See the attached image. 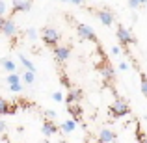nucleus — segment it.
Returning a JSON list of instances; mask_svg holds the SVG:
<instances>
[{"label":"nucleus","instance_id":"f257e3e1","mask_svg":"<svg viewBox=\"0 0 147 143\" xmlns=\"http://www.w3.org/2000/svg\"><path fill=\"white\" fill-rule=\"evenodd\" d=\"M43 43L49 45V47H58V41H60L61 34L54 28H43Z\"/></svg>","mask_w":147,"mask_h":143},{"label":"nucleus","instance_id":"f03ea898","mask_svg":"<svg viewBox=\"0 0 147 143\" xmlns=\"http://www.w3.org/2000/svg\"><path fill=\"white\" fill-rule=\"evenodd\" d=\"M129 111H130L129 104H127L125 100H119V99L110 106V115L112 117H123V115H127Z\"/></svg>","mask_w":147,"mask_h":143},{"label":"nucleus","instance_id":"7ed1b4c3","mask_svg":"<svg viewBox=\"0 0 147 143\" xmlns=\"http://www.w3.org/2000/svg\"><path fill=\"white\" fill-rule=\"evenodd\" d=\"M76 34H78L82 39L88 41H97V36H95V30L88 24H76Z\"/></svg>","mask_w":147,"mask_h":143},{"label":"nucleus","instance_id":"20e7f679","mask_svg":"<svg viewBox=\"0 0 147 143\" xmlns=\"http://www.w3.org/2000/svg\"><path fill=\"white\" fill-rule=\"evenodd\" d=\"M117 39L121 41V45H125V47H127V45H134V43H136V37H134L127 28H123L121 24L117 26Z\"/></svg>","mask_w":147,"mask_h":143},{"label":"nucleus","instance_id":"39448f33","mask_svg":"<svg viewBox=\"0 0 147 143\" xmlns=\"http://www.w3.org/2000/svg\"><path fill=\"white\" fill-rule=\"evenodd\" d=\"M69 56H71V47H67V45L54 47V58H56V61H65Z\"/></svg>","mask_w":147,"mask_h":143},{"label":"nucleus","instance_id":"423d86ee","mask_svg":"<svg viewBox=\"0 0 147 143\" xmlns=\"http://www.w3.org/2000/svg\"><path fill=\"white\" fill-rule=\"evenodd\" d=\"M97 17H99V21L102 22V24H106V26H112V24H114V13H112L110 9H100V11H97Z\"/></svg>","mask_w":147,"mask_h":143},{"label":"nucleus","instance_id":"0eeeda50","mask_svg":"<svg viewBox=\"0 0 147 143\" xmlns=\"http://www.w3.org/2000/svg\"><path fill=\"white\" fill-rule=\"evenodd\" d=\"M2 34L6 37H13L15 34H17V26H15V22L11 21V19H6V22H4V28H2Z\"/></svg>","mask_w":147,"mask_h":143},{"label":"nucleus","instance_id":"6e6552de","mask_svg":"<svg viewBox=\"0 0 147 143\" xmlns=\"http://www.w3.org/2000/svg\"><path fill=\"white\" fill-rule=\"evenodd\" d=\"M32 9V2L30 0H15L13 2V11H30Z\"/></svg>","mask_w":147,"mask_h":143},{"label":"nucleus","instance_id":"1a4fd4ad","mask_svg":"<svg viewBox=\"0 0 147 143\" xmlns=\"http://www.w3.org/2000/svg\"><path fill=\"white\" fill-rule=\"evenodd\" d=\"M99 141L100 143H112V141H115V134L108 128H102L99 132Z\"/></svg>","mask_w":147,"mask_h":143},{"label":"nucleus","instance_id":"9d476101","mask_svg":"<svg viewBox=\"0 0 147 143\" xmlns=\"http://www.w3.org/2000/svg\"><path fill=\"white\" fill-rule=\"evenodd\" d=\"M41 132H43L47 138H49V136H54V134L58 132V126L54 125L52 121H45V123H43V126H41Z\"/></svg>","mask_w":147,"mask_h":143},{"label":"nucleus","instance_id":"9b49d317","mask_svg":"<svg viewBox=\"0 0 147 143\" xmlns=\"http://www.w3.org/2000/svg\"><path fill=\"white\" fill-rule=\"evenodd\" d=\"M99 71H100V75H102V78H106V80H114L115 78V73H114V69L110 67V65H100L99 67Z\"/></svg>","mask_w":147,"mask_h":143},{"label":"nucleus","instance_id":"f8f14e48","mask_svg":"<svg viewBox=\"0 0 147 143\" xmlns=\"http://www.w3.org/2000/svg\"><path fill=\"white\" fill-rule=\"evenodd\" d=\"M80 97H82V93H80V91H69L67 95H65V102L67 104H75V102H78L80 100Z\"/></svg>","mask_w":147,"mask_h":143},{"label":"nucleus","instance_id":"ddd939ff","mask_svg":"<svg viewBox=\"0 0 147 143\" xmlns=\"http://www.w3.org/2000/svg\"><path fill=\"white\" fill-rule=\"evenodd\" d=\"M75 128H76V121H75V119H69V121L61 123V130H63L65 134H71Z\"/></svg>","mask_w":147,"mask_h":143},{"label":"nucleus","instance_id":"4468645a","mask_svg":"<svg viewBox=\"0 0 147 143\" xmlns=\"http://www.w3.org/2000/svg\"><path fill=\"white\" fill-rule=\"evenodd\" d=\"M4 113H15V108L9 106L4 99H0V115H4Z\"/></svg>","mask_w":147,"mask_h":143},{"label":"nucleus","instance_id":"2eb2a0df","mask_svg":"<svg viewBox=\"0 0 147 143\" xmlns=\"http://www.w3.org/2000/svg\"><path fill=\"white\" fill-rule=\"evenodd\" d=\"M0 63H2V67L6 69L7 73H15V71H17V63H15V61H11V60H2Z\"/></svg>","mask_w":147,"mask_h":143},{"label":"nucleus","instance_id":"dca6fc26","mask_svg":"<svg viewBox=\"0 0 147 143\" xmlns=\"http://www.w3.org/2000/svg\"><path fill=\"white\" fill-rule=\"evenodd\" d=\"M19 60H21V63H22V65L26 67V71H34V73H36V67H34V63H32V61H30V60H28L26 56H22V54H19Z\"/></svg>","mask_w":147,"mask_h":143},{"label":"nucleus","instance_id":"f3484780","mask_svg":"<svg viewBox=\"0 0 147 143\" xmlns=\"http://www.w3.org/2000/svg\"><path fill=\"white\" fill-rule=\"evenodd\" d=\"M69 111L73 113L75 121L78 123V121H80V115H82V110H80V106H75V104H69Z\"/></svg>","mask_w":147,"mask_h":143},{"label":"nucleus","instance_id":"a211bd4d","mask_svg":"<svg viewBox=\"0 0 147 143\" xmlns=\"http://www.w3.org/2000/svg\"><path fill=\"white\" fill-rule=\"evenodd\" d=\"M19 80H21V78H19V73H9L7 78H6V82L11 86V84H19Z\"/></svg>","mask_w":147,"mask_h":143},{"label":"nucleus","instance_id":"6ab92c4d","mask_svg":"<svg viewBox=\"0 0 147 143\" xmlns=\"http://www.w3.org/2000/svg\"><path fill=\"white\" fill-rule=\"evenodd\" d=\"M22 78H24L26 84H34V80H36V73H34V71H26Z\"/></svg>","mask_w":147,"mask_h":143},{"label":"nucleus","instance_id":"aec40b11","mask_svg":"<svg viewBox=\"0 0 147 143\" xmlns=\"http://www.w3.org/2000/svg\"><path fill=\"white\" fill-rule=\"evenodd\" d=\"M144 4H147V0H129V6L132 9H136L138 6H144Z\"/></svg>","mask_w":147,"mask_h":143},{"label":"nucleus","instance_id":"412c9836","mask_svg":"<svg viewBox=\"0 0 147 143\" xmlns=\"http://www.w3.org/2000/svg\"><path fill=\"white\" fill-rule=\"evenodd\" d=\"M52 100L54 102H61V100H65V95L61 91H56V93H52Z\"/></svg>","mask_w":147,"mask_h":143},{"label":"nucleus","instance_id":"4be33fe9","mask_svg":"<svg viewBox=\"0 0 147 143\" xmlns=\"http://www.w3.org/2000/svg\"><path fill=\"white\" fill-rule=\"evenodd\" d=\"M9 91H11V93H21V91H22L21 82H19V84H11V86H9Z\"/></svg>","mask_w":147,"mask_h":143},{"label":"nucleus","instance_id":"5701e85b","mask_svg":"<svg viewBox=\"0 0 147 143\" xmlns=\"http://www.w3.org/2000/svg\"><path fill=\"white\" fill-rule=\"evenodd\" d=\"M142 93L147 97V76L142 75Z\"/></svg>","mask_w":147,"mask_h":143},{"label":"nucleus","instance_id":"b1692460","mask_svg":"<svg viewBox=\"0 0 147 143\" xmlns=\"http://www.w3.org/2000/svg\"><path fill=\"white\" fill-rule=\"evenodd\" d=\"M6 11H7V4L4 2V0H0V17H2Z\"/></svg>","mask_w":147,"mask_h":143},{"label":"nucleus","instance_id":"393cba45","mask_svg":"<svg viewBox=\"0 0 147 143\" xmlns=\"http://www.w3.org/2000/svg\"><path fill=\"white\" fill-rule=\"evenodd\" d=\"M26 36H28V37H30V39H32V41H34V39H36V37H37V32H36V30H34V28H30V30H28V32H26Z\"/></svg>","mask_w":147,"mask_h":143},{"label":"nucleus","instance_id":"a878e982","mask_svg":"<svg viewBox=\"0 0 147 143\" xmlns=\"http://www.w3.org/2000/svg\"><path fill=\"white\" fill-rule=\"evenodd\" d=\"M45 115H47L49 119H54V117H56V113H54L52 110H47V111H45Z\"/></svg>","mask_w":147,"mask_h":143},{"label":"nucleus","instance_id":"bb28decb","mask_svg":"<svg viewBox=\"0 0 147 143\" xmlns=\"http://www.w3.org/2000/svg\"><path fill=\"white\" fill-rule=\"evenodd\" d=\"M63 2H71V4H76V6H82L84 0H63Z\"/></svg>","mask_w":147,"mask_h":143},{"label":"nucleus","instance_id":"cd10ccee","mask_svg":"<svg viewBox=\"0 0 147 143\" xmlns=\"http://www.w3.org/2000/svg\"><path fill=\"white\" fill-rule=\"evenodd\" d=\"M119 69H121V71H127V69H129V65H127L125 61H121V63H119Z\"/></svg>","mask_w":147,"mask_h":143},{"label":"nucleus","instance_id":"c85d7f7f","mask_svg":"<svg viewBox=\"0 0 147 143\" xmlns=\"http://www.w3.org/2000/svg\"><path fill=\"white\" fill-rule=\"evenodd\" d=\"M112 54H114V56H119V47H112Z\"/></svg>","mask_w":147,"mask_h":143},{"label":"nucleus","instance_id":"c756f323","mask_svg":"<svg viewBox=\"0 0 147 143\" xmlns=\"http://www.w3.org/2000/svg\"><path fill=\"white\" fill-rule=\"evenodd\" d=\"M0 132H6V123L0 121Z\"/></svg>","mask_w":147,"mask_h":143},{"label":"nucleus","instance_id":"7c9ffc66","mask_svg":"<svg viewBox=\"0 0 147 143\" xmlns=\"http://www.w3.org/2000/svg\"><path fill=\"white\" fill-rule=\"evenodd\" d=\"M4 22H6V19L0 17V32H2V28H4Z\"/></svg>","mask_w":147,"mask_h":143}]
</instances>
